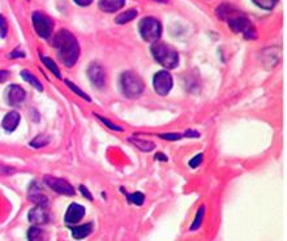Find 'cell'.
I'll return each instance as SVG.
<instances>
[{
    "label": "cell",
    "mask_w": 287,
    "mask_h": 241,
    "mask_svg": "<svg viewBox=\"0 0 287 241\" xmlns=\"http://www.w3.org/2000/svg\"><path fill=\"white\" fill-rule=\"evenodd\" d=\"M217 15L221 20H224L229 24L230 29L235 33L243 34V37L247 39L257 38V32L256 28L251 24L248 17L244 13L236 10L235 7L230 4H221L217 8Z\"/></svg>",
    "instance_id": "obj_1"
},
{
    "label": "cell",
    "mask_w": 287,
    "mask_h": 241,
    "mask_svg": "<svg viewBox=\"0 0 287 241\" xmlns=\"http://www.w3.org/2000/svg\"><path fill=\"white\" fill-rule=\"evenodd\" d=\"M52 46L56 50L59 60L65 67L70 68L76 64V61L79 60V56H80V46L72 33L65 29L59 30L55 34Z\"/></svg>",
    "instance_id": "obj_2"
},
{
    "label": "cell",
    "mask_w": 287,
    "mask_h": 241,
    "mask_svg": "<svg viewBox=\"0 0 287 241\" xmlns=\"http://www.w3.org/2000/svg\"><path fill=\"white\" fill-rule=\"evenodd\" d=\"M150 51L156 61L167 69H174L179 64V54L175 48L163 42H154L150 47Z\"/></svg>",
    "instance_id": "obj_3"
},
{
    "label": "cell",
    "mask_w": 287,
    "mask_h": 241,
    "mask_svg": "<svg viewBox=\"0 0 287 241\" xmlns=\"http://www.w3.org/2000/svg\"><path fill=\"white\" fill-rule=\"evenodd\" d=\"M120 87L121 91L129 99H136L144 93L145 85L142 78L134 72H124L120 76Z\"/></svg>",
    "instance_id": "obj_4"
},
{
    "label": "cell",
    "mask_w": 287,
    "mask_h": 241,
    "mask_svg": "<svg viewBox=\"0 0 287 241\" xmlns=\"http://www.w3.org/2000/svg\"><path fill=\"white\" fill-rule=\"evenodd\" d=\"M138 32L145 42L154 43L160 41L162 34V25L156 17H144L138 23Z\"/></svg>",
    "instance_id": "obj_5"
},
{
    "label": "cell",
    "mask_w": 287,
    "mask_h": 241,
    "mask_svg": "<svg viewBox=\"0 0 287 241\" xmlns=\"http://www.w3.org/2000/svg\"><path fill=\"white\" fill-rule=\"evenodd\" d=\"M32 20L34 30L41 38L47 39L48 37L51 36L54 25H52V21L50 17H47L41 12H34L32 15Z\"/></svg>",
    "instance_id": "obj_6"
},
{
    "label": "cell",
    "mask_w": 287,
    "mask_h": 241,
    "mask_svg": "<svg viewBox=\"0 0 287 241\" xmlns=\"http://www.w3.org/2000/svg\"><path fill=\"white\" fill-rule=\"evenodd\" d=\"M172 84H174V81H172V76L170 74V72L160 71L154 74L153 86L157 94L166 96L172 89Z\"/></svg>",
    "instance_id": "obj_7"
},
{
    "label": "cell",
    "mask_w": 287,
    "mask_h": 241,
    "mask_svg": "<svg viewBox=\"0 0 287 241\" xmlns=\"http://www.w3.org/2000/svg\"><path fill=\"white\" fill-rule=\"evenodd\" d=\"M43 181H45V184L50 189L59 193V194H64V196H74L75 194L74 187L68 181L60 179V177L46 175V176H43Z\"/></svg>",
    "instance_id": "obj_8"
},
{
    "label": "cell",
    "mask_w": 287,
    "mask_h": 241,
    "mask_svg": "<svg viewBox=\"0 0 287 241\" xmlns=\"http://www.w3.org/2000/svg\"><path fill=\"white\" fill-rule=\"evenodd\" d=\"M88 76L89 80L92 81V84L98 89H102L106 84V72L105 68L98 63H93L90 67L88 68Z\"/></svg>",
    "instance_id": "obj_9"
},
{
    "label": "cell",
    "mask_w": 287,
    "mask_h": 241,
    "mask_svg": "<svg viewBox=\"0 0 287 241\" xmlns=\"http://www.w3.org/2000/svg\"><path fill=\"white\" fill-rule=\"evenodd\" d=\"M85 215V207L80 203H70L68 207L65 215H64V222L67 224H76Z\"/></svg>",
    "instance_id": "obj_10"
},
{
    "label": "cell",
    "mask_w": 287,
    "mask_h": 241,
    "mask_svg": "<svg viewBox=\"0 0 287 241\" xmlns=\"http://www.w3.org/2000/svg\"><path fill=\"white\" fill-rule=\"evenodd\" d=\"M29 222L34 225H42L46 224L48 222V211L47 207L45 206L35 205V207H33L30 211H29Z\"/></svg>",
    "instance_id": "obj_11"
},
{
    "label": "cell",
    "mask_w": 287,
    "mask_h": 241,
    "mask_svg": "<svg viewBox=\"0 0 287 241\" xmlns=\"http://www.w3.org/2000/svg\"><path fill=\"white\" fill-rule=\"evenodd\" d=\"M25 90L19 85H11L7 89V102L11 106H20L25 100Z\"/></svg>",
    "instance_id": "obj_12"
},
{
    "label": "cell",
    "mask_w": 287,
    "mask_h": 241,
    "mask_svg": "<svg viewBox=\"0 0 287 241\" xmlns=\"http://www.w3.org/2000/svg\"><path fill=\"white\" fill-rule=\"evenodd\" d=\"M28 197L32 202H34V205L45 206V207L48 206V198L46 197L45 193L42 192V189L37 183H32V185L29 188Z\"/></svg>",
    "instance_id": "obj_13"
},
{
    "label": "cell",
    "mask_w": 287,
    "mask_h": 241,
    "mask_svg": "<svg viewBox=\"0 0 287 241\" xmlns=\"http://www.w3.org/2000/svg\"><path fill=\"white\" fill-rule=\"evenodd\" d=\"M125 4V0H99V10L106 13H114L120 11Z\"/></svg>",
    "instance_id": "obj_14"
},
{
    "label": "cell",
    "mask_w": 287,
    "mask_h": 241,
    "mask_svg": "<svg viewBox=\"0 0 287 241\" xmlns=\"http://www.w3.org/2000/svg\"><path fill=\"white\" fill-rule=\"evenodd\" d=\"M19 123H20L19 112H16V111H11V112H8L6 116H4L3 122H2V127L6 129L7 132H13V131H16V128L19 127Z\"/></svg>",
    "instance_id": "obj_15"
},
{
    "label": "cell",
    "mask_w": 287,
    "mask_h": 241,
    "mask_svg": "<svg viewBox=\"0 0 287 241\" xmlns=\"http://www.w3.org/2000/svg\"><path fill=\"white\" fill-rule=\"evenodd\" d=\"M72 229V236L77 240H81V238H85L92 233L93 231V224L92 223H88V224L79 225V227H75Z\"/></svg>",
    "instance_id": "obj_16"
},
{
    "label": "cell",
    "mask_w": 287,
    "mask_h": 241,
    "mask_svg": "<svg viewBox=\"0 0 287 241\" xmlns=\"http://www.w3.org/2000/svg\"><path fill=\"white\" fill-rule=\"evenodd\" d=\"M136 17H137V11L132 8V10L125 11V12L120 13L119 16H116L115 23L123 25V24H127V23H129V21H132V20H134Z\"/></svg>",
    "instance_id": "obj_17"
},
{
    "label": "cell",
    "mask_w": 287,
    "mask_h": 241,
    "mask_svg": "<svg viewBox=\"0 0 287 241\" xmlns=\"http://www.w3.org/2000/svg\"><path fill=\"white\" fill-rule=\"evenodd\" d=\"M129 142H132V144L136 146V148H138L140 150L145 151V153H148V151H152L154 150V148H156V145H154V142L152 141H148V140H141V139H129L128 140Z\"/></svg>",
    "instance_id": "obj_18"
},
{
    "label": "cell",
    "mask_w": 287,
    "mask_h": 241,
    "mask_svg": "<svg viewBox=\"0 0 287 241\" xmlns=\"http://www.w3.org/2000/svg\"><path fill=\"white\" fill-rule=\"evenodd\" d=\"M21 78H23L24 81H26V82H29L32 86H34L38 91L43 90V86H42V84L39 82L38 78L34 77L29 71H21Z\"/></svg>",
    "instance_id": "obj_19"
},
{
    "label": "cell",
    "mask_w": 287,
    "mask_h": 241,
    "mask_svg": "<svg viewBox=\"0 0 287 241\" xmlns=\"http://www.w3.org/2000/svg\"><path fill=\"white\" fill-rule=\"evenodd\" d=\"M41 60L43 61V64H45L46 67H47L48 69H50V71H51L52 73H54L57 78H60V77H61V76H60V71H59V68H57V65L55 64V63L51 60V59H50V58H46V56H43V55H41Z\"/></svg>",
    "instance_id": "obj_20"
},
{
    "label": "cell",
    "mask_w": 287,
    "mask_h": 241,
    "mask_svg": "<svg viewBox=\"0 0 287 241\" xmlns=\"http://www.w3.org/2000/svg\"><path fill=\"white\" fill-rule=\"evenodd\" d=\"M48 142H50V139H48L47 136H43V135H39L37 136L32 142H30V146L35 149H41V148H45L47 146Z\"/></svg>",
    "instance_id": "obj_21"
},
{
    "label": "cell",
    "mask_w": 287,
    "mask_h": 241,
    "mask_svg": "<svg viewBox=\"0 0 287 241\" xmlns=\"http://www.w3.org/2000/svg\"><path fill=\"white\" fill-rule=\"evenodd\" d=\"M252 2L265 11H271L278 3V0H252Z\"/></svg>",
    "instance_id": "obj_22"
},
{
    "label": "cell",
    "mask_w": 287,
    "mask_h": 241,
    "mask_svg": "<svg viewBox=\"0 0 287 241\" xmlns=\"http://www.w3.org/2000/svg\"><path fill=\"white\" fill-rule=\"evenodd\" d=\"M127 201L134 203V205L141 206L144 203V201H145V196L141 192H134L131 193V194H127Z\"/></svg>",
    "instance_id": "obj_23"
},
{
    "label": "cell",
    "mask_w": 287,
    "mask_h": 241,
    "mask_svg": "<svg viewBox=\"0 0 287 241\" xmlns=\"http://www.w3.org/2000/svg\"><path fill=\"white\" fill-rule=\"evenodd\" d=\"M205 215V206H201L200 209H198L197 214H196V218H195V222L193 224L191 225V231H196L201 227V223H202V219H204Z\"/></svg>",
    "instance_id": "obj_24"
},
{
    "label": "cell",
    "mask_w": 287,
    "mask_h": 241,
    "mask_svg": "<svg viewBox=\"0 0 287 241\" xmlns=\"http://www.w3.org/2000/svg\"><path fill=\"white\" fill-rule=\"evenodd\" d=\"M65 84L68 85V87H69L70 90L74 91V93H76L77 95H79V96H81V98H83V99L88 100V102H90V100H92V99H90V96L88 95V94L84 93V91L81 90L80 87H77L76 85H74V82H70L69 80H65Z\"/></svg>",
    "instance_id": "obj_25"
},
{
    "label": "cell",
    "mask_w": 287,
    "mask_h": 241,
    "mask_svg": "<svg viewBox=\"0 0 287 241\" xmlns=\"http://www.w3.org/2000/svg\"><path fill=\"white\" fill-rule=\"evenodd\" d=\"M42 235H43V232H42L41 228H38V227H32V228L29 229L28 232V238L29 240H39V238L42 237Z\"/></svg>",
    "instance_id": "obj_26"
},
{
    "label": "cell",
    "mask_w": 287,
    "mask_h": 241,
    "mask_svg": "<svg viewBox=\"0 0 287 241\" xmlns=\"http://www.w3.org/2000/svg\"><path fill=\"white\" fill-rule=\"evenodd\" d=\"M7 33H8V24L6 17L0 15V38H6Z\"/></svg>",
    "instance_id": "obj_27"
},
{
    "label": "cell",
    "mask_w": 287,
    "mask_h": 241,
    "mask_svg": "<svg viewBox=\"0 0 287 241\" xmlns=\"http://www.w3.org/2000/svg\"><path fill=\"white\" fill-rule=\"evenodd\" d=\"M96 116H97V117H98L99 120H101V122L103 123V124H106V126L109 127V128H111L112 131H118V132H121V131H123V128H121V127L116 126V124H112V123L110 122V120L105 119V117H102V116H99V115H96Z\"/></svg>",
    "instance_id": "obj_28"
},
{
    "label": "cell",
    "mask_w": 287,
    "mask_h": 241,
    "mask_svg": "<svg viewBox=\"0 0 287 241\" xmlns=\"http://www.w3.org/2000/svg\"><path fill=\"white\" fill-rule=\"evenodd\" d=\"M158 137L163 140H169V141H176V140L182 139V135H178V133H167V135H160Z\"/></svg>",
    "instance_id": "obj_29"
},
{
    "label": "cell",
    "mask_w": 287,
    "mask_h": 241,
    "mask_svg": "<svg viewBox=\"0 0 287 241\" xmlns=\"http://www.w3.org/2000/svg\"><path fill=\"white\" fill-rule=\"evenodd\" d=\"M202 159H204V155L197 154L195 158H193V159H192V161H189V167H192V168L198 167L201 162H202Z\"/></svg>",
    "instance_id": "obj_30"
},
{
    "label": "cell",
    "mask_w": 287,
    "mask_h": 241,
    "mask_svg": "<svg viewBox=\"0 0 287 241\" xmlns=\"http://www.w3.org/2000/svg\"><path fill=\"white\" fill-rule=\"evenodd\" d=\"M80 190H81V193H83V196L84 197H86V198L89 199V201H93V196L90 194V192L88 189H86L84 185H80Z\"/></svg>",
    "instance_id": "obj_31"
},
{
    "label": "cell",
    "mask_w": 287,
    "mask_h": 241,
    "mask_svg": "<svg viewBox=\"0 0 287 241\" xmlns=\"http://www.w3.org/2000/svg\"><path fill=\"white\" fill-rule=\"evenodd\" d=\"M74 2L81 7H88L93 3V0H74Z\"/></svg>",
    "instance_id": "obj_32"
},
{
    "label": "cell",
    "mask_w": 287,
    "mask_h": 241,
    "mask_svg": "<svg viewBox=\"0 0 287 241\" xmlns=\"http://www.w3.org/2000/svg\"><path fill=\"white\" fill-rule=\"evenodd\" d=\"M24 56H25V54H24V52H20L19 50L12 51V54H11V58H24Z\"/></svg>",
    "instance_id": "obj_33"
},
{
    "label": "cell",
    "mask_w": 287,
    "mask_h": 241,
    "mask_svg": "<svg viewBox=\"0 0 287 241\" xmlns=\"http://www.w3.org/2000/svg\"><path fill=\"white\" fill-rule=\"evenodd\" d=\"M8 76H10V73H8L7 71H0V82L6 81L7 78H8Z\"/></svg>",
    "instance_id": "obj_34"
},
{
    "label": "cell",
    "mask_w": 287,
    "mask_h": 241,
    "mask_svg": "<svg viewBox=\"0 0 287 241\" xmlns=\"http://www.w3.org/2000/svg\"><path fill=\"white\" fill-rule=\"evenodd\" d=\"M156 159H158V161H167V158H166V155L165 154H160V153H158V154L156 155Z\"/></svg>",
    "instance_id": "obj_35"
},
{
    "label": "cell",
    "mask_w": 287,
    "mask_h": 241,
    "mask_svg": "<svg viewBox=\"0 0 287 241\" xmlns=\"http://www.w3.org/2000/svg\"><path fill=\"white\" fill-rule=\"evenodd\" d=\"M156 2H163V3H165V2H166V0H156Z\"/></svg>",
    "instance_id": "obj_36"
}]
</instances>
